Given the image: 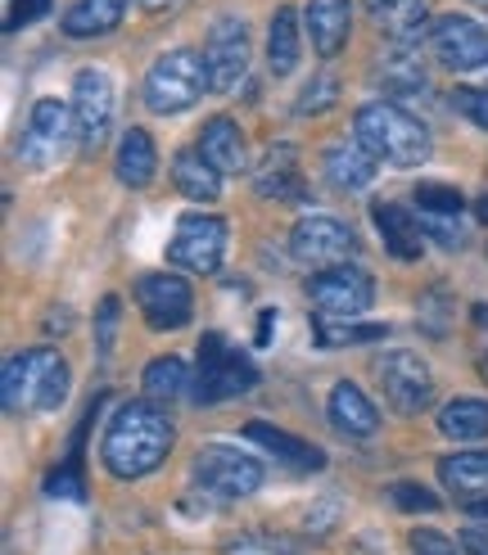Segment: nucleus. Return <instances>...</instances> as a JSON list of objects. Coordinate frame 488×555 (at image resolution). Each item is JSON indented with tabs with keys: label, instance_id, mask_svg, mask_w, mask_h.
<instances>
[{
	"label": "nucleus",
	"instance_id": "obj_1",
	"mask_svg": "<svg viewBox=\"0 0 488 555\" xmlns=\"http://www.w3.org/2000/svg\"><path fill=\"white\" fill-rule=\"evenodd\" d=\"M172 442H177V429L168 421V411H158V402H123L104 429L100 456L114 479H141L168 461Z\"/></svg>",
	"mask_w": 488,
	"mask_h": 555
},
{
	"label": "nucleus",
	"instance_id": "obj_2",
	"mask_svg": "<svg viewBox=\"0 0 488 555\" xmlns=\"http://www.w3.org/2000/svg\"><path fill=\"white\" fill-rule=\"evenodd\" d=\"M352 131H358V145H367L375 158L394 163V168H416L429 158V127L394 100L362 104L358 118H352Z\"/></svg>",
	"mask_w": 488,
	"mask_h": 555
},
{
	"label": "nucleus",
	"instance_id": "obj_3",
	"mask_svg": "<svg viewBox=\"0 0 488 555\" xmlns=\"http://www.w3.org/2000/svg\"><path fill=\"white\" fill-rule=\"evenodd\" d=\"M68 362L54 348H33L18 352L5 362V375H0V402H5L10 415L23 411H54L68 398Z\"/></svg>",
	"mask_w": 488,
	"mask_h": 555
},
{
	"label": "nucleus",
	"instance_id": "obj_4",
	"mask_svg": "<svg viewBox=\"0 0 488 555\" xmlns=\"http://www.w3.org/2000/svg\"><path fill=\"white\" fill-rule=\"evenodd\" d=\"M204 91H213V77L200 50H168L158 54L154 68L145 73V104L150 114H185L190 104H200Z\"/></svg>",
	"mask_w": 488,
	"mask_h": 555
},
{
	"label": "nucleus",
	"instance_id": "obj_5",
	"mask_svg": "<svg viewBox=\"0 0 488 555\" xmlns=\"http://www.w3.org/2000/svg\"><path fill=\"white\" fill-rule=\"evenodd\" d=\"M190 483L213 502H240V496H254L262 488V461L231 448V442H208L190 461Z\"/></svg>",
	"mask_w": 488,
	"mask_h": 555
},
{
	"label": "nucleus",
	"instance_id": "obj_6",
	"mask_svg": "<svg viewBox=\"0 0 488 555\" xmlns=\"http://www.w3.org/2000/svg\"><path fill=\"white\" fill-rule=\"evenodd\" d=\"M254 384H258V366L227 344L222 330H208V335L200 339V371H195V388H190V398H195L200 406H213V402L249 393Z\"/></svg>",
	"mask_w": 488,
	"mask_h": 555
},
{
	"label": "nucleus",
	"instance_id": "obj_7",
	"mask_svg": "<svg viewBox=\"0 0 488 555\" xmlns=\"http://www.w3.org/2000/svg\"><path fill=\"white\" fill-rule=\"evenodd\" d=\"M77 145V122H73V104H60V100H37L33 104V118H27V131L18 141V158L27 168H54L64 163Z\"/></svg>",
	"mask_w": 488,
	"mask_h": 555
},
{
	"label": "nucleus",
	"instance_id": "obj_8",
	"mask_svg": "<svg viewBox=\"0 0 488 555\" xmlns=\"http://www.w3.org/2000/svg\"><path fill=\"white\" fill-rule=\"evenodd\" d=\"M308 298H312V308L317 317L325 321H348V317H362L371 302H375V281L362 271V267H325L317 271L312 281H308Z\"/></svg>",
	"mask_w": 488,
	"mask_h": 555
},
{
	"label": "nucleus",
	"instance_id": "obj_9",
	"mask_svg": "<svg viewBox=\"0 0 488 555\" xmlns=\"http://www.w3.org/2000/svg\"><path fill=\"white\" fill-rule=\"evenodd\" d=\"M114 77L104 68H81L73 81V122H77V145L81 154H95L108 141L114 127Z\"/></svg>",
	"mask_w": 488,
	"mask_h": 555
},
{
	"label": "nucleus",
	"instance_id": "obj_10",
	"mask_svg": "<svg viewBox=\"0 0 488 555\" xmlns=\"http://www.w3.org/2000/svg\"><path fill=\"white\" fill-rule=\"evenodd\" d=\"M227 258V221L208 212H185L168 244V262L195 275H213Z\"/></svg>",
	"mask_w": 488,
	"mask_h": 555
},
{
	"label": "nucleus",
	"instance_id": "obj_11",
	"mask_svg": "<svg viewBox=\"0 0 488 555\" xmlns=\"http://www.w3.org/2000/svg\"><path fill=\"white\" fill-rule=\"evenodd\" d=\"M375 379H380V393H385V402L398 411V415H421L434 398V375L429 366L421 362L416 352L407 348H394L375 362Z\"/></svg>",
	"mask_w": 488,
	"mask_h": 555
},
{
	"label": "nucleus",
	"instance_id": "obj_12",
	"mask_svg": "<svg viewBox=\"0 0 488 555\" xmlns=\"http://www.w3.org/2000/svg\"><path fill=\"white\" fill-rule=\"evenodd\" d=\"M352 248H358V235L331 212H312L290 231V254L304 267H321V271L339 267V262H348Z\"/></svg>",
	"mask_w": 488,
	"mask_h": 555
},
{
	"label": "nucleus",
	"instance_id": "obj_13",
	"mask_svg": "<svg viewBox=\"0 0 488 555\" xmlns=\"http://www.w3.org/2000/svg\"><path fill=\"white\" fill-rule=\"evenodd\" d=\"M204 64L213 77V91H235L244 73H249V23L222 14L208 27V46H204Z\"/></svg>",
	"mask_w": 488,
	"mask_h": 555
},
{
	"label": "nucleus",
	"instance_id": "obj_14",
	"mask_svg": "<svg viewBox=\"0 0 488 555\" xmlns=\"http://www.w3.org/2000/svg\"><path fill=\"white\" fill-rule=\"evenodd\" d=\"M429 50L434 60L452 73H471L488 64V33L466 14H444L429 27Z\"/></svg>",
	"mask_w": 488,
	"mask_h": 555
},
{
	"label": "nucleus",
	"instance_id": "obj_15",
	"mask_svg": "<svg viewBox=\"0 0 488 555\" xmlns=\"http://www.w3.org/2000/svg\"><path fill=\"white\" fill-rule=\"evenodd\" d=\"M136 302L154 330H181L195 317V289H190L177 271H154L136 281Z\"/></svg>",
	"mask_w": 488,
	"mask_h": 555
},
{
	"label": "nucleus",
	"instance_id": "obj_16",
	"mask_svg": "<svg viewBox=\"0 0 488 555\" xmlns=\"http://www.w3.org/2000/svg\"><path fill=\"white\" fill-rule=\"evenodd\" d=\"M308 37L321 60H335L352 33V0H308Z\"/></svg>",
	"mask_w": 488,
	"mask_h": 555
},
{
	"label": "nucleus",
	"instance_id": "obj_17",
	"mask_svg": "<svg viewBox=\"0 0 488 555\" xmlns=\"http://www.w3.org/2000/svg\"><path fill=\"white\" fill-rule=\"evenodd\" d=\"M325 411H331V425H335L339 434H348V438H371V434L380 429L375 402H371L352 379H339V384L331 388V402H325Z\"/></svg>",
	"mask_w": 488,
	"mask_h": 555
},
{
	"label": "nucleus",
	"instance_id": "obj_18",
	"mask_svg": "<svg viewBox=\"0 0 488 555\" xmlns=\"http://www.w3.org/2000/svg\"><path fill=\"white\" fill-rule=\"evenodd\" d=\"M244 438L258 442V448H267L281 465L298 469V475H312V469L325 465V452H317L312 442L294 438V434H285V429H277V425H267V421H249V425H244Z\"/></svg>",
	"mask_w": 488,
	"mask_h": 555
},
{
	"label": "nucleus",
	"instance_id": "obj_19",
	"mask_svg": "<svg viewBox=\"0 0 488 555\" xmlns=\"http://www.w3.org/2000/svg\"><path fill=\"white\" fill-rule=\"evenodd\" d=\"M371 221H375L380 240H385V248L398 262H416L421 258L425 231H421V221L407 208H398V204H371Z\"/></svg>",
	"mask_w": 488,
	"mask_h": 555
},
{
	"label": "nucleus",
	"instance_id": "obj_20",
	"mask_svg": "<svg viewBox=\"0 0 488 555\" xmlns=\"http://www.w3.org/2000/svg\"><path fill=\"white\" fill-rule=\"evenodd\" d=\"M258 194L262 199H304V172H298V150L294 145H271L262 168H258Z\"/></svg>",
	"mask_w": 488,
	"mask_h": 555
},
{
	"label": "nucleus",
	"instance_id": "obj_21",
	"mask_svg": "<svg viewBox=\"0 0 488 555\" xmlns=\"http://www.w3.org/2000/svg\"><path fill=\"white\" fill-rule=\"evenodd\" d=\"M325 181H331L335 190H367L371 181H375V172H380V158L367 150V145H331L325 150Z\"/></svg>",
	"mask_w": 488,
	"mask_h": 555
},
{
	"label": "nucleus",
	"instance_id": "obj_22",
	"mask_svg": "<svg viewBox=\"0 0 488 555\" xmlns=\"http://www.w3.org/2000/svg\"><path fill=\"white\" fill-rule=\"evenodd\" d=\"M200 154H204L222 177L249 168V150H244V135H240V127H235L231 118L204 122V131H200Z\"/></svg>",
	"mask_w": 488,
	"mask_h": 555
},
{
	"label": "nucleus",
	"instance_id": "obj_23",
	"mask_svg": "<svg viewBox=\"0 0 488 555\" xmlns=\"http://www.w3.org/2000/svg\"><path fill=\"white\" fill-rule=\"evenodd\" d=\"M114 172H118V181L131 185V190H145V185L154 181V172H158V150H154V141H150V131H141V127L123 131Z\"/></svg>",
	"mask_w": 488,
	"mask_h": 555
},
{
	"label": "nucleus",
	"instance_id": "obj_24",
	"mask_svg": "<svg viewBox=\"0 0 488 555\" xmlns=\"http://www.w3.org/2000/svg\"><path fill=\"white\" fill-rule=\"evenodd\" d=\"M172 181L190 204H217L222 199V172L200 154V150H181L172 163Z\"/></svg>",
	"mask_w": 488,
	"mask_h": 555
},
{
	"label": "nucleus",
	"instance_id": "obj_25",
	"mask_svg": "<svg viewBox=\"0 0 488 555\" xmlns=\"http://www.w3.org/2000/svg\"><path fill=\"white\" fill-rule=\"evenodd\" d=\"M131 0H77V5L64 14V33L68 37H104L123 23Z\"/></svg>",
	"mask_w": 488,
	"mask_h": 555
},
{
	"label": "nucleus",
	"instance_id": "obj_26",
	"mask_svg": "<svg viewBox=\"0 0 488 555\" xmlns=\"http://www.w3.org/2000/svg\"><path fill=\"white\" fill-rule=\"evenodd\" d=\"M371 23L398 41H412L425 27V0H362Z\"/></svg>",
	"mask_w": 488,
	"mask_h": 555
},
{
	"label": "nucleus",
	"instance_id": "obj_27",
	"mask_svg": "<svg viewBox=\"0 0 488 555\" xmlns=\"http://www.w3.org/2000/svg\"><path fill=\"white\" fill-rule=\"evenodd\" d=\"M267 64L277 77H290L298 68V14L290 5H281L267 27Z\"/></svg>",
	"mask_w": 488,
	"mask_h": 555
},
{
	"label": "nucleus",
	"instance_id": "obj_28",
	"mask_svg": "<svg viewBox=\"0 0 488 555\" xmlns=\"http://www.w3.org/2000/svg\"><path fill=\"white\" fill-rule=\"evenodd\" d=\"M439 429L457 442H479L488 438V402L484 398H452L439 411Z\"/></svg>",
	"mask_w": 488,
	"mask_h": 555
},
{
	"label": "nucleus",
	"instance_id": "obj_29",
	"mask_svg": "<svg viewBox=\"0 0 488 555\" xmlns=\"http://www.w3.org/2000/svg\"><path fill=\"white\" fill-rule=\"evenodd\" d=\"M380 77H385V91L389 95H425L429 87H425V68H421V60L407 46H398V50H389L385 60H380Z\"/></svg>",
	"mask_w": 488,
	"mask_h": 555
},
{
	"label": "nucleus",
	"instance_id": "obj_30",
	"mask_svg": "<svg viewBox=\"0 0 488 555\" xmlns=\"http://www.w3.org/2000/svg\"><path fill=\"white\" fill-rule=\"evenodd\" d=\"M185 362L181 357H154V362L145 366L141 375V388H145V402H158V406H168L172 398L185 393Z\"/></svg>",
	"mask_w": 488,
	"mask_h": 555
},
{
	"label": "nucleus",
	"instance_id": "obj_31",
	"mask_svg": "<svg viewBox=\"0 0 488 555\" xmlns=\"http://www.w3.org/2000/svg\"><path fill=\"white\" fill-rule=\"evenodd\" d=\"M439 479L452 492H479L488 488V448L484 452H457L439 461Z\"/></svg>",
	"mask_w": 488,
	"mask_h": 555
},
{
	"label": "nucleus",
	"instance_id": "obj_32",
	"mask_svg": "<svg viewBox=\"0 0 488 555\" xmlns=\"http://www.w3.org/2000/svg\"><path fill=\"white\" fill-rule=\"evenodd\" d=\"M389 330L385 325H348V321H325V317H312V339L321 348H344V344H375L385 339Z\"/></svg>",
	"mask_w": 488,
	"mask_h": 555
},
{
	"label": "nucleus",
	"instance_id": "obj_33",
	"mask_svg": "<svg viewBox=\"0 0 488 555\" xmlns=\"http://www.w3.org/2000/svg\"><path fill=\"white\" fill-rule=\"evenodd\" d=\"M412 194H416V208L434 212V217H457L461 208H466V194H461L457 185H444V181H425Z\"/></svg>",
	"mask_w": 488,
	"mask_h": 555
},
{
	"label": "nucleus",
	"instance_id": "obj_34",
	"mask_svg": "<svg viewBox=\"0 0 488 555\" xmlns=\"http://www.w3.org/2000/svg\"><path fill=\"white\" fill-rule=\"evenodd\" d=\"M118 317H123V302H118L114 294H104V298H100V308H95V357H108V352H114Z\"/></svg>",
	"mask_w": 488,
	"mask_h": 555
},
{
	"label": "nucleus",
	"instance_id": "obj_35",
	"mask_svg": "<svg viewBox=\"0 0 488 555\" xmlns=\"http://www.w3.org/2000/svg\"><path fill=\"white\" fill-rule=\"evenodd\" d=\"M227 555H298V551L277 533H240L227 542Z\"/></svg>",
	"mask_w": 488,
	"mask_h": 555
},
{
	"label": "nucleus",
	"instance_id": "obj_36",
	"mask_svg": "<svg viewBox=\"0 0 488 555\" xmlns=\"http://www.w3.org/2000/svg\"><path fill=\"white\" fill-rule=\"evenodd\" d=\"M339 100V81L335 77H317V81H308V87H304V95H298V114H325V108H331Z\"/></svg>",
	"mask_w": 488,
	"mask_h": 555
},
{
	"label": "nucleus",
	"instance_id": "obj_37",
	"mask_svg": "<svg viewBox=\"0 0 488 555\" xmlns=\"http://www.w3.org/2000/svg\"><path fill=\"white\" fill-rule=\"evenodd\" d=\"M46 492L50 496H68V502H81V496H87V488H81V461H64L60 469H50Z\"/></svg>",
	"mask_w": 488,
	"mask_h": 555
},
{
	"label": "nucleus",
	"instance_id": "obj_38",
	"mask_svg": "<svg viewBox=\"0 0 488 555\" xmlns=\"http://www.w3.org/2000/svg\"><path fill=\"white\" fill-rule=\"evenodd\" d=\"M452 108L466 122H475L479 131H488V91H479V87H457L452 91Z\"/></svg>",
	"mask_w": 488,
	"mask_h": 555
},
{
	"label": "nucleus",
	"instance_id": "obj_39",
	"mask_svg": "<svg viewBox=\"0 0 488 555\" xmlns=\"http://www.w3.org/2000/svg\"><path fill=\"white\" fill-rule=\"evenodd\" d=\"M389 496H394L398 511H416V515H421V511H425V515L439 511V496H434L429 488H421V483H394Z\"/></svg>",
	"mask_w": 488,
	"mask_h": 555
},
{
	"label": "nucleus",
	"instance_id": "obj_40",
	"mask_svg": "<svg viewBox=\"0 0 488 555\" xmlns=\"http://www.w3.org/2000/svg\"><path fill=\"white\" fill-rule=\"evenodd\" d=\"M421 231H425V240L444 244V248H461V244H466V235H461V227H457V217H434V212H421Z\"/></svg>",
	"mask_w": 488,
	"mask_h": 555
},
{
	"label": "nucleus",
	"instance_id": "obj_41",
	"mask_svg": "<svg viewBox=\"0 0 488 555\" xmlns=\"http://www.w3.org/2000/svg\"><path fill=\"white\" fill-rule=\"evenodd\" d=\"M50 14V0H10V18H5V33H18V27L37 23Z\"/></svg>",
	"mask_w": 488,
	"mask_h": 555
},
{
	"label": "nucleus",
	"instance_id": "obj_42",
	"mask_svg": "<svg viewBox=\"0 0 488 555\" xmlns=\"http://www.w3.org/2000/svg\"><path fill=\"white\" fill-rule=\"evenodd\" d=\"M412 555H461V546L444 533H434V529H416L412 533Z\"/></svg>",
	"mask_w": 488,
	"mask_h": 555
},
{
	"label": "nucleus",
	"instance_id": "obj_43",
	"mask_svg": "<svg viewBox=\"0 0 488 555\" xmlns=\"http://www.w3.org/2000/svg\"><path fill=\"white\" fill-rule=\"evenodd\" d=\"M335 515H339V506H335V502H325V506L308 511L304 529H308V533H331V529H335Z\"/></svg>",
	"mask_w": 488,
	"mask_h": 555
},
{
	"label": "nucleus",
	"instance_id": "obj_44",
	"mask_svg": "<svg viewBox=\"0 0 488 555\" xmlns=\"http://www.w3.org/2000/svg\"><path fill=\"white\" fill-rule=\"evenodd\" d=\"M461 551H471V555H488V542L479 533H461Z\"/></svg>",
	"mask_w": 488,
	"mask_h": 555
},
{
	"label": "nucleus",
	"instance_id": "obj_45",
	"mask_svg": "<svg viewBox=\"0 0 488 555\" xmlns=\"http://www.w3.org/2000/svg\"><path fill=\"white\" fill-rule=\"evenodd\" d=\"M466 515H471V519H479L484 529H488V496H475V502H466Z\"/></svg>",
	"mask_w": 488,
	"mask_h": 555
},
{
	"label": "nucleus",
	"instance_id": "obj_46",
	"mask_svg": "<svg viewBox=\"0 0 488 555\" xmlns=\"http://www.w3.org/2000/svg\"><path fill=\"white\" fill-rule=\"evenodd\" d=\"M271 325H277V312H262L258 317V344H271Z\"/></svg>",
	"mask_w": 488,
	"mask_h": 555
},
{
	"label": "nucleus",
	"instance_id": "obj_47",
	"mask_svg": "<svg viewBox=\"0 0 488 555\" xmlns=\"http://www.w3.org/2000/svg\"><path fill=\"white\" fill-rule=\"evenodd\" d=\"M136 5H141V10H150V14H154V10H168L172 0H136Z\"/></svg>",
	"mask_w": 488,
	"mask_h": 555
},
{
	"label": "nucleus",
	"instance_id": "obj_48",
	"mask_svg": "<svg viewBox=\"0 0 488 555\" xmlns=\"http://www.w3.org/2000/svg\"><path fill=\"white\" fill-rule=\"evenodd\" d=\"M475 212H479V221L488 227V194H479V204H475Z\"/></svg>",
	"mask_w": 488,
	"mask_h": 555
},
{
	"label": "nucleus",
	"instance_id": "obj_49",
	"mask_svg": "<svg viewBox=\"0 0 488 555\" xmlns=\"http://www.w3.org/2000/svg\"><path fill=\"white\" fill-rule=\"evenodd\" d=\"M484 371H488V357H484Z\"/></svg>",
	"mask_w": 488,
	"mask_h": 555
}]
</instances>
